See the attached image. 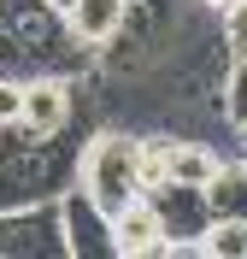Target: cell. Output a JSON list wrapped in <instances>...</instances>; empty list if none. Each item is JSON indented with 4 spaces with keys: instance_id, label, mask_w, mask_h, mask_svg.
Here are the masks:
<instances>
[{
    "instance_id": "6da1fadb",
    "label": "cell",
    "mask_w": 247,
    "mask_h": 259,
    "mask_svg": "<svg viewBox=\"0 0 247 259\" xmlns=\"http://www.w3.org/2000/svg\"><path fill=\"white\" fill-rule=\"evenodd\" d=\"M71 153L59 136H24L18 124H0V212L41 206L71 189Z\"/></svg>"
},
{
    "instance_id": "7a4b0ae2",
    "label": "cell",
    "mask_w": 247,
    "mask_h": 259,
    "mask_svg": "<svg viewBox=\"0 0 247 259\" xmlns=\"http://www.w3.org/2000/svg\"><path fill=\"white\" fill-rule=\"evenodd\" d=\"M71 189H82L94 206H106V212H112L118 200H130V194H141V183H135V130L100 124L88 142H77Z\"/></svg>"
},
{
    "instance_id": "3957f363",
    "label": "cell",
    "mask_w": 247,
    "mask_h": 259,
    "mask_svg": "<svg viewBox=\"0 0 247 259\" xmlns=\"http://www.w3.org/2000/svg\"><path fill=\"white\" fill-rule=\"evenodd\" d=\"M71 118H77V77L35 71L18 82V130L24 136H65Z\"/></svg>"
},
{
    "instance_id": "277c9868",
    "label": "cell",
    "mask_w": 247,
    "mask_h": 259,
    "mask_svg": "<svg viewBox=\"0 0 247 259\" xmlns=\"http://www.w3.org/2000/svg\"><path fill=\"white\" fill-rule=\"evenodd\" d=\"M65 259V236H59V206H12L0 212V259Z\"/></svg>"
},
{
    "instance_id": "5b68a950",
    "label": "cell",
    "mask_w": 247,
    "mask_h": 259,
    "mask_svg": "<svg viewBox=\"0 0 247 259\" xmlns=\"http://www.w3.org/2000/svg\"><path fill=\"white\" fill-rule=\"evenodd\" d=\"M53 206H59L65 259H112V218H106V206H94L82 189H65Z\"/></svg>"
},
{
    "instance_id": "8992f818",
    "label": "cell",
    "mask_w": 247,
    "mask_h": 259,
    "mask_svg": "<svg viewBox=\"0 0 247 259\" xmlns=\"http://www.w3.org/2000/svg\"><path fill=\"white\" fill-rule=\"evenodd\" d=\"M112 259H165V218L153 206L147 194H130V200H118L112 212Z\"/></svg>"
},
{
    "instance_id": "52a82bcc",
    "label": "cell",
    "mask_w": 247,
    "mask_h": 259,
    "mask_svg": "<svg viewBox=\"0 0 247 259\" xmlns=\"http://www.w3.org/2000/svg\"><path fill=\"white\" fill-rule=\"evenodd\" d=\"M130 12H135V0H71L59 18H65V35L82 53H112L130 30Z\"/></svg>"
},
{
    "instance_id": "ba28073f",
    "label": "cell",
    "mask_w": 247,
    "mask_h": 259,
    "mask_svg": "<svg viewBox=\"0 0 247 259\" xmlns=\"http://www.w3.org/2000/svg\"><path fill=\"white\" fill-rule=\"evenodd\" d=\"M147 200L159 206L165 236H171V242H177V236H200V230L212 224V212H206V194H200V189H182V183H159V189H147Z\"/></svg>"
},
{
    "instance_id": "9c48e42d",
    "label": "cell",
    "mask_w": 247,
    "mask_h": 259,
    "mask_svg": "<svg viewBox=\"0 0 247 259\" xmlns=\"http://www.w3.org/2000/svg\"><path fill=\"white\" fill-rule=\"evenodd\" d=\"M218 147L212 142H171L165 147V183H182V189H206L218 177Z\"/></svg>"
},
{
    "instance_id": "30bf717a",
    "label": "cell",
    "mask_w": 247,
    "mask_h": 259,
    "mask_svg": "<svg viewBox=\"0 0 247 259\" xmlns=\"http://www.w3.org/2000/svg\"><path fill=\"white\" fill-rule=\"evenodd\" d=\"M200 194H206V212H212V218H247V165L241 159L218 165V177Z\"/></svg>"
},
{
    "instance_id": "8fae6325",
    "label": "cell",
    "mask_w": 247,
    "mask_h": 259,
    "mask_svg": "<svg viewBox=\"0 0 247 259\" xmlns=\"http://www.w3.org/2000/svg\"><path fill=\"white\" fill-rule=\"evenodd\" d=\"M200 253L206 259H247V218H212L200 230Z\"/></svg>"
},
{
    "instance_id": "7c38bea8",
    "label": "cell",
    "mask_w": 247,
    "mask_h": 259,
    "mask_svg": "<svg viewBox=\"0 0 247 259\" xmlns=\"http://www.w3.org/2000/svg\"><path fill=\"white\" fill-rule=\"evenodd\" d=\"M224 118L230 124H247V59H235L230 77H224Z\"/></svg>"
},
{
    "instance_id": "4fadbf2b",
    "label": "cell",
    "mask_w": 247,
    "mask_h": 259,
    "mask_svg": "<svg viewBox=\"0 0 247 259\" xmlns=\"http://www.w3.org/2000/svg\"><path fill=\"white\" fill-rule=\"evenodd\" d=\"M224 41H230L235 59H247V0H230L224 6Z\"/></svg>"
},
{
    "instance_id": "5bb4252c",
    "label": "cell",
    "mask_w": 247,
    "mask_h": 259,
    "mask_svg": "<svg viewBox=\"0 0 247 259\" xmlns=\"http://www.w3.org/2000/svg\"><path fill=\"white\" fill-rule=\"evenodd\" d=\"M0 124H18V77H0Z\"/></svg>"
},
{
    "instance_id": "9a60e30c",
    "label": "cell",
    "mask_w": 247,
    "mask_h": 259,
    "mask_svg": "<svg viewBox=\"0 0 247 259\" xmlns=\"http://www.w3.org/2000/svg\"><path fill=\"white\" fill-rule=\"evenodd\" d=\"M235 136H241V165H247V124H235Z\"/></svg>"
},
{
    "instance_id": "2e32d148",
    "label": "cell",
    "mask_w": 247,
    "mask_h": 259,
    "mask_svg": "<svg viewBox=\"0 0 247 259\" xmlns=\"http://www.w3.org/2000/svg\"><path fill=\"white\" fill-rule=\"evenodd\" d=\"M200 6H206V12H224V6H230V0H200Z\"/></svg>"
}]
</instances>
